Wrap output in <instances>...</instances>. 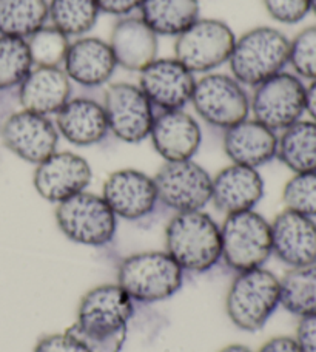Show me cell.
Here are the masks:
<instances>
[{
	"instance_id": "obj_1",
	"label": "cell",
	"mask_w": 316,
	"mask_h": 352,
	"mask_svg": "<svg viewBox=\"0 0 316 352\" xmlns=\"http://www.w3.org/2000/svg\"><path fill=\"white\" fill-rule=\"evenodd\" d=\"M133 300L117 285H100L82 297L78 320L65 331L90 352H121Z\"/></svg>"
},
{
	"instance_id": "obj_2",
	"label": "cell",
	"mask_w": 316,
	"mask_h": 352,
	"mask_svg": "<svg viewBox=\"0 0 316 352\" xmlns=\"http://www.w3.org/2000/svg\"><path fill=\"white\" fill-rule=\"evenodd\" d=\"M290 39L281 30L255 27L236 37L227 64L230 74L245 88H255L289 65Z\"/></svg>"
},
{
	"instance_id": "obj_3",
	"label": "cell",
	"mask_w": 316,
	"mask_h": 352,
	"mask_svg": "<svg viewBox=\"0 0 316 352\" xmlns=\"http://www.w3.org/2000/svg\"><path fill=\"white\" fill-rule=\"evenodd\" d=\"M166 248L182 270L205 272L223 256L221 228L202 210L174 213L166 228Z\"/></svg>"
},
{
	"instance_id": "obj_4",
	"label": "cell",
	"mask_w": 316,
	"mask_h": 352,
	"mask_svg": "<svg viewBox=\"0 0 316 352\" xmlns=\"http://www.w3.org/2000/svg\"><path fill=\"white\" fill-rule=\"evenodd\" d=\"M280 306L281 280L264 267L239 272L225 300L230 322L247 332L262 329Z\"/></svg>"
},
{
	"instance_id": "obj_5",
	"label": "cell",
	"mask_w": 316,
	"mask_h": 352,
	"mask_svg": "<svg viewBox=\"0 0 316 352\" xmlns=\"http://www.w3.org/2000/svg\"><path fill=\"white\" fill-rule=\"evenodd\" d=\"M182 267L167 252L126 256L117 272V285L133 301L155 303L172 297L182 286Z\"/></svg>"
},
{
	"instance_id": "obj_6",
	"label": "cell",
	"mask_w": 316,
	"mask_h": 352,
	"mask_svg": "<svg viewBox=\"0 0 316 352\" xmlns=\"http://www.w3.org/2000/svg\"><path fill=\"white\" fill-rule=\"evenodd\" d=\"M56 223L69 241L105 246L116 234L117 218L102 195L80 192L56 207Z\"/></svg>"
},
{
	"instance_id": "obj_7",
	"label": "cell",
	"mask_w": 316,
	"mask_h": 352,
	"mask_svg": "<svg viewBox=\"0 0 316 352\" xmlns=\"http://www.w3.org/2000/svg\"><path fill=\"white\" fill-rule=\"evenodd\" d=\"M190 104L202 121L224 131L250 116V94L232 74L207 73L196 79Z\"/></svg>"
},
{
	"instance_id": "obj_8",
	"label": "cell",
	"mask_w": 316,
	"mask_h": 352,
	"mask_svg": "<svg viewBox=\"0 0 316 352\" xmlns=\"http://www.w3.org/2000/svg\"><path fill=\"white\" fill-rule=\"evenodd\" d=\"M223 258L238 272L262 267L271 252V228L261 213L245 210L227 215L221 226Z\"/></svg>"
},
{
	"instance_id": "obj_9",
	"label": "cell",
	"mask_w": 316,
	"mask_h": 352,
	"mask_svg": "<svg viewBox=\"0 0 316 352\" xmlns=\"http://www.w3.org/2000/svg\"><path fill=\"white\" fill-rule=\"evenodd\" d=\"M174 56L192 73H213L230 59L236 34L219 19H198L174 37Z\"/></svg>"
},
{
	"instance_id": "obj_10",
	"label": "cell",
	"mask_w": 316,
	"mask_h": 352,
	"mask_svg": "<svg viewBox=\"0 0 316 352\" xmlns=\"http://www.w3.org/2000/svg\"><path fill=\"white\" fill-rule=\"evenodd\" d=\"M253 119L273 131H282L306 115V85L296 74L281 72L253 88Z\"/></svg>"
},
{
	"instance_id": "obj_11",
	"label": "cell",
	"mask_w": 316,
	"mask_h": 352,
	"mask_svg": "<svg viewBox=\"0 0 316 352\" xmlns=\"http://www.w3.org/2000/svg\"><path fill=\"white\" fill-rule=\"evenodd\" d=\"M102 105L109 119L110 133L119 141L139 144L150 136L156 111L139 85L109 84L104 91Z\"/></svg>"
},
{
	"instance_id": "obj_12",
	"label": "cell",
	"mask_w": 316,
	"mask_h": 352,
	"mask_svg": "<svg viewBox=\"0 0 316 352\" xmlns=\"http://www.w3.org/2000/svg\"><path fill=\"white\" fill-rule=\"evenodd\" d=\"M153 179L159 203L176 213L202 210L212 201V176L193 160L166 162Z\"/></svg>"
},
{
	"instance_id": "obj_13",
	"label": "cell",
	"mask_w": 316,
	"mask_h": 352,
	"mask_svg": "<svg viewBox=\"0 0 316 352\" xmlns=\"http://www.w3.org/2000/svg\"><path fill=\"white\" fill-rule=\"evenodd\" d=\"M0 136L3 146L11 153L36 166L58 152L60 138L58 127L49 116L23 109L5 119Z\"/></svg>"
},
{
	"instance_id": "obj_14",
	"label": "cell",
	"mask_w": 316,
	"mask_h": 352,
	"mask_svg": "<svg viewBox=\"0 0 316 352\" xmlns=\"http://www.w3.org/2000/svg\"><path fill=\"white\" fill-rule=\"evenodd\" d=\"M196 78L176 58H156L139 72V88L159 111L184 110L193 96Z\"/></svg>"
},
{
	"instance_id": "obj_15",
	"label": "cell",
	"mask_w": 316,
	"mask_h": 352,
	"mask_svg": "<svg viewBox=\"0 0 316 352\" xmlns=\"http://www.w3.org/2000/svg\"><path fill=\"white\" fill-rule=\"evenodd\" d=\"M91 167L85 158L73 152H54L36 166L33 184L36 192L49 203L85 192L91 182Z\"/></svg>"
},
{
	"instance_id": "obj_16",
	"label": "cell",
	"mask_w": 316,
	"mask_h": 352,
	"mask_svg": "<svg viewBox=\"0 0 316 352\" xmlns=\"http://www.w3.org/2000/svg\"><path fill=\"white\" fill-rule=\"evenodd\" d=\"M102 198L116 218L126 221L148 217L159 203L153 176L136 168L113 172L104 182Z\"/></svg>"
},
{
	"instance_id": "obj_17",
	"label": "cell",
	"mask_w": 316,
	"mask_h": 352,
	"mask_svg": "<svg viewBox=\"0 0 316 352\" xmlns=\"http://www.w3.org/2000/svg\"><path fill=\"white\" fill-rule=\"evenodd\" d=\"M271 252L289 269L316 261V219L284 209L270 223Z\"/></svg>"
},
{
	"instance_id": "obj_18",
	"label": "cell",
	"mask_w": 316,
	"mask_h": 352,
	"mask_svg": "<svg viewBox=\"0 0 316 352\" xmlns=\"http://www.w3.org/2000/svg\"><path fill=\"white\" fill-rule=\"evenodd\" d=\"M62 68L71 84L98 88L110 82L117 64L109 41L82 36L69 42Z\"/></svg>"
},
{
	"instance_id": "obj_19",
	"label": "cell",
	"mask_w": 316,
	"mask_h": 352,
	"mask_svg": "<svg viewBox=\"0 0 316 352\" xmlns=\"http://www.w3.org/2000/svg\"><path fill=\"white\" fill-rule=\"evenodd\" d=\"M148 138L166 162L187 161L199 150L202 131L199 122L185 110H168L156 113Z\"/></svg>"
},
{
	"instance_id": "obj_20",
	"label": "cell",
	"mask_w": 316,
	"mask_h": 352,
	"mask_svg": "<svg viewBox=\"0 0 316 352\" xmlns=\"http://www.w3.org/2000/svg\"><path fill=\"white\" fill-rule=\"evenodd\" d=\"M109 43L117 67L128 72H142L159 52V36L141 17L133 14L117 19Z\"/></svg>"
},
{
	"instance_id": "obj_21",
	"label": "cell",
	"mask_w": 316,
	"mask_h": 352,
	"mask_svg": "<svg viewBox=\"0 0 316 352\" xmlns=\"http://www.w3.org/2000/svg\"><path fill=\"white\" fill-rule=\"evenodd\" d=\"M71 91L73 84L62 67H33L17 87L22 109L43 116L58 115Z\"/></svg>"
},
{
	"instance_id": "obj_22",
	"label": "cell",
	"mask_w": 316,
	"mask_h": 352,
	"mask_svg": "<svg viewBox=\"0 0 316 352\" xmlns=\"http://www.w3.org/2000/svg\"><path fill=\"white\" fill-rule=\"evenodd\" d=\"M264 197V179L258 168L230 164L212 178V203L225 215L253 210Z\"/></svg>"
},
{
	"instance_id": "obj_23",
	"label": "cell",
	"mask_w": 316,
	"mask_h": 352,
	"mask_svg": "<svg viewBox=\"0 0 316 352\" xmlns=\"http://www.w3.org/2000/svg\"><path fill=\"white\" fill-rule=\"evenodd\" d=\"M56 127L62 138L78 147H90L110 133L102 102L91 98H71L56 115Z\"/></svg>"
},
{
	"instance_id": "obj_24",
	"label": "cell",
	"mask_w": 316,
	"mask_h": 352,
	"mask_svg": "<svg viewBox=\"0 0 316 352\" xmlns=\"http://www.w3.org/2000/svg\"><path fill=\"white\" fill-rule=\"evenodd\" d=\"M224 152L232 164L258 168L276 158L278 133L247 118L225 130Z\"/></svg>"
},
{
	"instance_id": "obj_25",
	"label": "cell",
	"mask_w": 316,
	"mask_h": 352,
	"mask_svg": "<svg viewBox=\"0 0 316 352\" xmlns=\"http://www.w3.org/2000/svg\"><path fill=\"white\" fill-rule=\"evenodd\" d=\"M139 17L157 36L178 37L199 19V0H142Z\"/></svg>"
},
{
	"instance_id": "obj_26",
	"label": "cell",
	"mask_w": 316,
	"mask_h": 352,
	"mask_svg": "<svg viewBox=\"0 0 316 352\" xmlns=\"http://www.w3.org/2000/svg\"><path fill=\"white\" fill-rule=\"evenodd\" d=\"M276 158L292 173L316 172V122L302 118L282 130Z\"/></svg>"
},
{
	"instance_id": "obj_27",
	"label": "cell",
	"mask_w": 316,
	"mask_h": 352,
	"mask_svg": "<svg viewBox=\"0 0 316 352\" xmlns=\"http://www.w3.org/2000/svg\"><path fill=\"white\" fill-rule=\"evenodd\" d=\"M47 23V0H0V36L27 41Z\"/></svg>"
},
{
	"instance_id": "obj_28",
	"label": "cell",
	"mask_w": 316,
	"mask_h": 352,
	"mask_svg": "<svg viewBox=\"0 0 316 352\" xmlns=\"http://www.w3.org/2000/svg\"><path fill=\"white\" fill-rule=\"evenodd\" d=\"M100 16L98 0H49L48 23L69 39L87 36Z\"/></svg>"
},
{
	"instance_id": "obj_29",
	"label": "cell",
	"mask_w": 316,
	"mask_h": 352,
	"mask_svg": "<svg viewBox=\"0 0 316 352\" xmlns=\"http://www.w3.org/2000/svg\"><path fill=\"white\" fill-rule=\"evenodd\" d=\"M281 306L298 318L316 316V261L289 269L282 276Z\"/></svg>"
},
{
	"instance_id": "obj_30",
	"label": "cell",
	"mask_w": 316,
	"mask_h": 352,
	"mask_svg": "<svg viewBox=\"0 0 316 352\" xmlns=\"http://www.w3.org/2000/svg\"><path fill=\"white\" fill-rule=\"evenodd\" d=\"M33 67L27 41L0 36V91L17 88Z\"/></svg>"
},
{
	"instance_id": "obj_31",
	"label": "cell",
	"mask_w": 316,
	"mask_h": 352,
	"mask_svg": "<svg viewBox=\"0 0 316 352\" xmlns=\"http://www.w3.org/2000/svg\"><path fill=\"white\" fill-rule=\"evenodd\" d=\"M69 42H71V39L58 28H54L53 25H43L41 30H37L33 36L27 39L33 65L62 67Z\"/></svg>"
},
{
	"instance_id": "obj_32",
	"label": "cell",
	"mask_w": 316,
	"mask_h": 352,
	"mask_svg": "<svg viewBox=\"0 0 316 352\" xmlns=\"http://www.w3.org/2000/svg\"><path fill=\"white\" fill-rule=\"evenodd\" d=\"M284 209L316 219V172L293 173L282 188Z\"/></svg>"
},
{
	"instance_id": "obj_33",
	"label": "cell",
	"mask_w": 316,
	"mask_h": 352,
	"mask_svg": "<svg viewBox=\"0 0 316 352\" xmlns=\"http://www.w3.org/2000/svg\"><path fill=\"white\" fill-rule=\"evenodd\" d=\"M289 65L302 80H316V23L308 25L290 39Z\"/></svg>"
},
{
	"instance_id": "obj_34",
	"label": "cell",
	"mask_w": 316,
	"mask_h": 352,
	"mask_svg": "<svg viewBox=\"0 0 316 352\" xmlns=\"http://www.w3.org/2000/svg\"><path fill=\"white\" fill-rule=\"evenodd\" d=\"M271 21L281 25H296L311 14V0H262Z\"/></svg>"
},
{
	"instance_id": "obj_35",
	"label": "cell",
	"mask_w": 316,
	"mask_h": 352,
	"mask_svg": "<svg viewBox=\"0 0 316 352\" xmlns=\"http://www.w3.org/2000/svg\"><path fill=\"white\" fill-rule=\"evenodd\" d=\"M34 352H90L79 340L67 332L52 334L37 342Z\"/></svg>"
},
{
	"instance_id": "obj_36",
	"label": "cell",
	"mask_w": 316,
	"mask_h": 352,
	"mask_svg": "<svg viewBox=\"0 0 316 352\" xmlns=\"http://www.w3.org/2000/svg\"><path fill=\"white\" fill-rule=\"evenodd\" d=\"M295 340L298 342L302 352H316V316L300 318Z\"/></svg>"
},
{
	"instance_id": "obj_37",
	"label": "cell",
	"mask_w": 316,
	"mask_h": 352,
	"mask_svg": "<svg viewBox=\"0 0 316 352\" xmlns=\"http://www.w3.org/2000/svg\"><path fill=\"white\" fill-rule=\"evenodd\" d=\"M98 3L100 12L116 17H125L131 16L133 11L139 10L142 0H98Z\"/></svg>"
},
{
	"instance_id": "obj_38",
	"label": "cell",
	"mask_w": 316,
	"mask_h": 352,
	"mask_svg": "<svg viewBox=\"0 0 316 352\" xmlns=\"http://www.w3.org/2000/svg\"><path fill=\"white\" fill-rule=\"evenodd\" d=\"M258 352H302L295 337L280 336L270 338L267 343L262 344V348Z\"/></svg>"
},
{
	"instance_id": "obj_39",
	"label": "cell",
	"mask_w": 316,
	"mask_h": 352,
	"mask_svg": "<svg viewBox=\"0 0 316 352\" xmlns=\"http://www.w3.org/2000/svg\"><path fill=\"white\" fill-rule=\"evenodd\" d=\"M306 115L316 122V80L306 85Z\"/></svg>"
},
{
	"instance_id": "obj_40",
	"label": "cell",
	"mask_w": 316,
	"mask_h": 352,
	"mask_svg": "<svg viewBox=\"0 0 316 352\" xmlns=\"http://www.w3.org/2000/svg\"><path fill=\"white\" fill-rule=\"evenodd\" d=\"M219 352H253V351L249 349L247 346H244V344H230V346L221 349Z\"/></svg>"
},
{
	"instance_id": "obj_41",
	"label": "cell",
	"mask_w": 316,
	"mask_h": 352,
	"mask_svg": "<svg viewBox=\"0 0 316 352\" xmlns=\"http://www.w3.org/2000/svg\"><path fill=\"white\" fill-rule=\"evenodd\" d=\"M311 12L316 17V0H311Z\"/></svg>"
}]
</instances>
